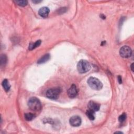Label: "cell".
Listing matches in <instances>:
<instances>
[{"instance_id": "6da1fadb", "label": "cell", "mask_w": 134, "mask_h": 134, "mask_svg": "<svg viewBox=\"0 0 134 134\" xmlns=\"http://www.w3.org/2000/svg\"><path fill=\"white\" fill-rule=\"evenodd\" d=\"M28 106L29 109L33 111H39L42 108L40 101L35 97H32L29 98L28 102Z\"/></svg>"}, {"instance_id": "7a4b0ae2", "label": "cell", "mask_w": 134, "mask_h": 134, "mask_svg": "<svg viewBox=\"0 0 134 134\" xmlns=\"http://www.w3.org/2000/svg\"><path fill=\"white\" fill-rule=\"evenodd\" d=\"M87 83L90 88L95 90H100L103 88V84L98 79L94 77H90Z\"/></svg>"}, {"instance_id": "3957f363", "label": "cell", "mask_w": 134, "mask_h": 134, "mask_svg": "<svg viewBox=\"0 0 134 134\" xmlns=\"http://www.w3.org/2000/svg\"><path fill=\"white\" fill-rule=\"evenodd\" d=\"M91 69L90 63L85 60H81L77 64V69L79 73H84L88 72Z\"/></svg>"}, {"instance_id": "277c9868", "label": "cell", "mask_w": 134, "mask_h": 134, "mask_svg": "<svg viewBox=\"0 0 134 134\" xmlns=\"http://www.w3.org/2000/svg\"><path fill=\"white\" fill-rule=\"evenodd\" d=\"M61 92V90L59 88H56L49 89L47 91L46 96L52 100H57Z\"/></svg>"}, {"instance_id": "5b68a950", "label": "cell", "mask_w": 134, "mask_h": 134, "mask_svg": "<svg viewBox=\"0 0 134 134\" xmlns=\"http://www.w3.org/2000/svg\"><path fill=\"white\" fill-rule=\"evenodd\" d=\"M119 54L120 56L124 58H129L132 56V50L128 46H124L120 49Z\"/></svg>"}, {"instance_id": "8992f818", "label": "cell", "mask_w": 134, "mask_h": 134, "mask_svg": "<svg viewBox=\"0 0 134 134\" xmlns=\"http://www.w3.org/2000/svg\"><path fill=\"white\" fill-rule=\"evenodd\" d=\"M81 118L78 116H73L69 120L70 124L73 127H78L81 124Z\"/></svg>"}, {"instance_id": "52a82bcc", "label": "cell", "mask_w": 134, "mask_h": 134, "mask_svg": "<svg viewBox=\"0 0 134 134\" xmlns=\"http://www.w3.org/2000/svg\"><path fill=\"white\" fill-rule=\"evenodd\" d=\"M67 93L68 96L70 98H73L76 97L77 95V90L76 85L74 84L71 85L70 88L68 89Z\"/></svg>"}, {"instance_id": "ba28073f", "label": "cell", "mask_w": 134, "mask_h": 134, "mask_svg": "<svg viewBox=\"0 0 134 134\" xmlns=\"http://www.w3.org/2000/svg\"><path fill=\"white\" fill-rule=\"evenodd\" d=\"M88 106L89 110H92L94 112L99 111L100 108V105L98 103L92 101H91L89 102Z\"/></svg>"}, {"instance_id": "9c48e42d", "label": "cell", "mask_w": 134, "mask_h": 134, "mask_svg": "<svg viewBox=\"0 0 134 134\" xmlns=\"http://www.w3.org/2000/svg\"><path fill=\"white\" fill-rule=\"evenodd\" d=\"M49 9L47 7H41L38 11V14L42 17H47L49 14Z\"/></svg>"}, {"instance_id": "30bf717a", "label": "cell", "mask_w": 134, "mask_h": 134, "mask_svg": "<svg viewBox=\"0 0 134 134\" xmlns=\"http://www.w3.org/2000/svg\"><path fill=\"white\" fill-rule=\"evenodd\" d=\"M50 58V55L49 54H45L44 56H43L39 59L38 60L37 63L38 64H42L44 63L47 61H48Z\"/></svg>"}, {"instance_id": "8fae6325", "label": "cell", "mask_w": 134, "mask_h": 134, "mask_svg": "<svg viewBox=\"0 0 134 134\" xmlns=\"http://www.w3.org/2000/svg\"><path fill=\"white\" fill-rule=\"evenodd\" d=\"M2 84L4 89L5 90L6 92L9 91L11 88V85L9 83V82L8 81L7 79H4L2 82Z\"/></svg>"}, {"instance_id": "7c38bea8", "label": "cell", "mask_w": 134, "mask_h": 134, "mask_svg": "<svg viewBox=\"0 0 134 134\" xmlns=\"http://www.w3.org/2000/svg\"><path fill=\"white\" fill-rule=\"evenodd\" d=\"M95 112L92 110H90L89 109L86 112V114L87 117L89 118V119L93 120L95 119Z\"/></svg>"}, {"instance_id": "4fadbf2b", "label": "cell", "mask_w": 134, "mask_h": 134, "mask_svg": "<svg viewBox=\"0 0 134 134\" xmlns=\"http://www.w3.org/2000/svg\"><path fill=\"white\" fill-rule=\"evenodd\" d=\"M41 44V40H39L36 41L34 44H31L29 46V50H32L34 49H35L37 47H38Z\"/></svg>"}, {"instance_id": "5bb4252c", "label": "cell", "mask_w": 134, "mask_h": 134, "mask_svg": "<svg viewBox=\"0 0 134 134\" xmlns=\"http://www.w3.org/2000/svg\"><path fill=\"white\" fill-rule=\"evenodd\" d=\"M35 117V115L31 113H27L25 114V119L27 121H31Z\"/></svg>"}, {"instance_id": "9a60e30c", "label": "cell", "mask_w": 134, "mask_h": 134, "mask_svg": "<svg viewBox=\"0 0 134 134\" xmlns=\"http://www.w3.org/2000/svg\"><path fill=\"white\" fill-rule=\"evenodd\" d=\"M7 62V57L5 55H1V57H0V63H1V66L2 67L5 66V64Z\"/></svg>"}, {"instance_id": "2e32d148", "label": "cell", "mask_w": 134, "mask_h": 134, "mask_svg": "<svg viewBox=\"0 0 134 134\" xmlns=\"http://www.w3.org/2000/svg\"><path fill=\"white\" fill-rule=\"evenodd\" d=\"M14 2L16 3V4H17V5L21 7L26 6L28 4L27 1H15Z\"/></svg>"}, {"instance_id": "e0dca14e", "label": "cell", "mask_w": 134, "mask_h": 134, "mask_svg": "<svg viewBox=\"0 0 134 134\" xmlns=\"http://www.w3.org/2000/svg\"><path fill=\"white\" fill-rule=\"evenodd\" d=\"M126 117H127L126 114L124 113L123 114H122V115H120L119 116V117H118L119 122H120V123L124 122V121L125 120V119H126Z\"/></svg>"}, {"instance_id": "ac0fdd59", "label": "cell", "mask_w": 134, "mask_h": 134, "mask_svg": "<svg viewBox=\"0 0 134 134\" xmlns=\"http://www.w3.org/2000/svg\"><path fill=\"white\" fill-rule=\"evenodd\" d=\"M117 79H118V81L119 84H122V77H121L120 76H119L117 77Z\"/></svg>"}, {"instance_id": "d6986e66", "label": "cell", "mask_w": 134, "mask_h": 134, "mask_svg": "<svg viewBox=\"0 0 134 134\" xmlns=\"http://www.w3.org/2000/svg\"><path fill=\"white\" fill-rule=\"evenodd\" d=\"M131 68L132 71L133 72H134V63H133L131 64Z\"/></svg>"}, {"instance_id": "ffe728a7", "label": "cell", "mask_w": 134, "mask_h": 134, "mask_svg": "<svg viewBox=\"0 0 134 134\" xmlns=\"http://www.w3.org/2000/svg\"><path fill=\"white\" fill-rule=\"evenodd\" d=\"M34 3H38L41 2V1H32Z\"/></svg>"}, {"instance_id": "44dd1931", "label": "cell", "mask_w": 134, "mask_h": 134, "mask_svg": "<svg viewBox=\"0 0 134 134\" xmlns=\"http://www.w3.org/2000/svg\"><path fill=\"white\" fill-rule=\"evenodd\" d=\"M115 133H120V134H122L123 133L122 132H116Z\"/></svg>"}]
</instances>
